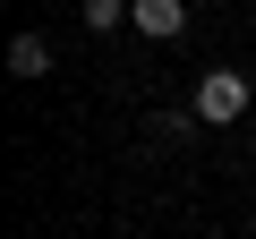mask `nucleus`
Returning <instances> with one entry per match:
<instances>
[{"mask_svg": "<svg viewBox=\"0 0 256 239\" xmlns=\"http://www.w3.org/2000/svg\"><path fill=\"white\" fill-rule=\"evenodd\" d=\"M248 102H256V94H248V77H239V68H205V77H196V102H188V111L205 120V128H230V120H239Z\"/></svg>", "mask_w": 256, "mask_h": 239, "instance_id": "1", "label": "nucleus"}, {"mask_svg": "<svg viewBox=\"0 0 256 239\" xmlns=\"http://www.w3.org/2000/svg\"><path fill=\"white\" fill-rule=\"evenodd\" d=\"M128 26H137L146 43H171V34H188V0H137Z\"/></svg>", "mask_w": 256, "mask_h": 239, "instance_id": "2", "label": "nucleus"}, {"mask_svg": "<svg viewBox=\"0 0 256 239\" xmlns=\"http://www.w3.org/2000/svg\"><path fill=\"white\" fill-rule=\"evenodd\" d=\"M9 68L18 77H52V34H18L9 43Z\"/></svg>", "mask_w": 256, "mask_h": 239, "instance_id": "3", "label": "nucleus"}, {"mask_svg": "<svg viewBox=\"0 0 256 239\" xmlns=\"http://www.w3.org/2000/svg\"><path fill=\"white\" fill-rule=\"evenodd\" d=\"M128 9H137V0H86V26H94V34H111Z\"/></svg>", "mask_w": 256, "mask_h": 239, "instance_id": "4", "label": "nucleus"}]
</instances>
